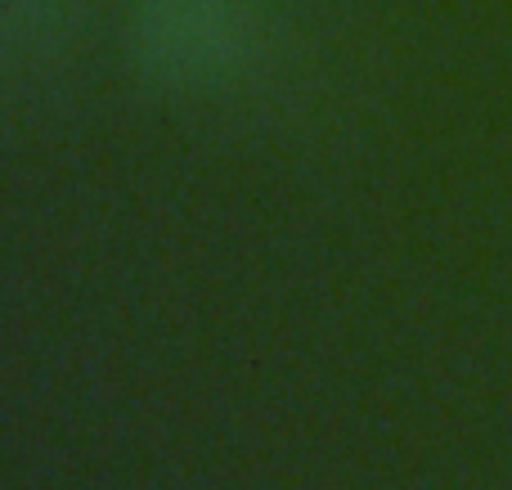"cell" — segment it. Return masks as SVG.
<instances>
[{"instance_id": "1", "label": "cell", "mask_w": 512, "mask_h": 490, "mask_svg": "<svg viewBox=\"0 0 512 490\" xmlns=\"http://www.w3.org/2000/svg\"><path fill=\"white\" fill-rule=\"evenodd\" d=\"M135 50L176 86H203L234 68L243 50V9L234 0H135Z\"/></svg>"}]
</instances>
